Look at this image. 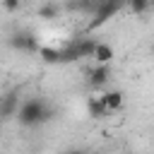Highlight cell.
Segmentation results:
<instances>
[{
    "label": "cell",
    "instance_id": "277c9868",
    "mask_svg": "<svg viewBox=\"0 0 154 154\" xmlns=\"http://www.w3.org/2000/svg\"><path fill=\"white\" fill-rule=\"evenodd\" d=\"M19 113V91H10L5 96H0V118H12Z\"/></svg>",
    "mask_w": 154,
    "mask_h": 154
},
{
    "label": "cell",
    "instance_id": "4fadbf2b",
    "mask_svg": "<svg viewBox=\"0 0 154 154\" xmlns=\"http://www.w3.org/2000/svg\"><path fill=\"white\" fill-rule=\"evenodd\" d=\"M0 5H2V10H7V12H14V10H19V7H22L17 0H5V2H0Z\"/></svg>",
    "mask_w": 154,
    "mask_h": 154
},
{
    "label": "cell",
    "instance_id": "7c38bea8",
    "mask_svg": "<svg viewBox=\"0 0 154 154\" xmlns=\"http://www.w3.org/2000/svg\"><path fill=\"white\" fill-rule=\"evenodd\" d=\"M130 10H132L135 14H142V12L149 10V2H144V0H135V2H130Z\"/></svg>",
    "mask_w": 154,
    "mask_h": 154
},
{
    "label": "cell",
    "instance_id": "ba28073f",
    "mask_svg": "<svg viewBox=\"0 0 154 154\" xmlns=\"http://www.w3.org/2000/svg\"><path fill=\"white\" fill-rule=\"evenodd\" d=\"M94 60H96V65H108V63L113 60V48H111L108 43H96Z\"/></svg>",
    "mask_w": 154,
    "mask_h": 154
},
{
    "label": "cell",
    "instance_id": "6da1fadb",
    "mask_svg": "<svg viewBox=\"0 0 154 154\" xmlns=\"http://www.w3.org/2000/svg\"><path fill=\"white\" fill-rule=\"evenodd\" d=\"M51 116H53V113H51V108L46 106L43 99H26V101L19 106L17 120H19V125H24V128H36V125L46 123Z\"/></svg>",
    "mask_w": 154,
    "mask_h": 154
},
{
    "label": "cell",
    "instance_id": "30bf717a",
    "mask_svg": "<svg viewBox=\"0 0 154 154\" xmlns=\"http://www.w3.org/2000/svg\"><path fill=\"white\" fill-rule=\"evenodd\" d=\"M58 14H60V5L58 2H43L38 7V17H43V19H55Z\"/></svg>",
    "mask_w": 154,
    "mask_h": 154
},
{
    "label": "cell",
    "instance_id": "7a4b0ae2",
    "mask_svg": "<svg viewBox=\"0 0 154 154\" xmlns=\"http://www.w3.org/2000/svg\"><path fill=\"white\" fill-rule=\"evenodd\" d=\"M10 46L17 48V51H24V53H38V51H41L36 36L29 34V31H14V34L10 36Z\"/></svg>",
    "mask_w": 154,
    "mask_h": 154
},
{
    "label": "cell",
    "instance_id": "5bb4252c",
    "mask_svg": "<svg viewBox=\"0 0 154 154\" xmlns=\"http://www.w3.org/2000/svg\"><path fill=\"white\" fill-rule=\"evenodd\" d=\"M65 154H84V152H79V149H70V152H65Z\"/></svg>",
    "mask_w": 154,
    "mask_h": 154
},
{
    "label": "cell",
    "instance_id": "3957f363",
    "mask_svg": "<svg viewBox=\"0 0 154 154\" xmlns=\"http://www.w3.org/2000/svg\"><path fill=\"white\" fill-rule=\"evenodd\" d=\"M118 10H120V5H118V2H99V5H96V10H94V19L89 22V31L99 29L101 24H106V22H108Z\"/></svg>",
    "mask_w": 154,
    "mask_h": 154
},
{
    "label": "cell",
    "instance_id": "8fae6325",
    "mask_svg": "<svg viewBox=\"0 0 154 154\" xmlns=\"http://www.w3.org/2000/svg\"><path fill=\"white\" fill-rule=\"evenodd\" d=\"M38 55H41L46 63H60V51H58V48H48V46H41Z\"/></svg>",
    "mask_w": 154,
    "mask_h": 154
},
{
    "label": "cell",
    "instance_id": "9a60e30c",
    "mask_svg": "<svg viewBox=\"0 0 154 154\" xmlns=\"http://www.w3.org/2000/svg\"><path fill=\"white\" fill-rule=\"evenodd\" d=\"M152 53H154V46H152Z\"/></svg>",
    "mask_w": 154,
    "mask_h": 154
},
{
    "label": "cell",
    "instance_id": "5b68a950",
    "mask_svg": "<svg viewBox=\"0 0 154 154\" xmlns=\"http://www.w3.org/2000/svg\"><path fill=\"white\" fill-rule=\"evenodd\" d=\"M108 79H111V67H108V65H96L94 70H89V84H91L94 89L103 87Z\"/></svg>",
    "mask_w": 154,
    "mask_h": 154
},
{
    "label": "cell",
    "instance_id": "52a82bcc",
    "mask_svg": "<svg viewBox=\"0 0 154 154\" xmlns=\"http://www.w3.org/2000/svg\"><path fill=\"white\" fill-rule=\"evenodd\" d=\"M96 43H99V41H94V38H77V41H75V46H77L79 58H94Z\"/></svg>",
    "mask_w": 154,
    "mask_h": 154
},
{
    "label": "cell",
    "instance_id": "9c48e42d",
    "mask_svg": "<svg viewBox=\"0 0 154 154\" xmlns=\"http://www.w3.org/2000/svg\"><path fill=\"white\" fill-rule=\"evenodd\" d=\"M87 111H89V116H94V118H106V116H108L101 96H91V99L87 101Z\"/></svg>",
    "mask_w": 154,
    "mask_h": 154
},
{
    "label": "cell",
    "instance_id": "8992f818",
    "mask_svg": "<svg viewBox=\"0 0 154 154\" xmlns=\"http://www.w3.org/2000/svg\"><path fill=\"white\" fill-rule=\"evenodd\" d=\"M101 101H103L106 111H108V113H113V111H118V108L123 106V91H118V89L106 91V94H101Z\"/></svg>",
    "mask_w": 154,
    "mask_h": 154
}]
</instances>
